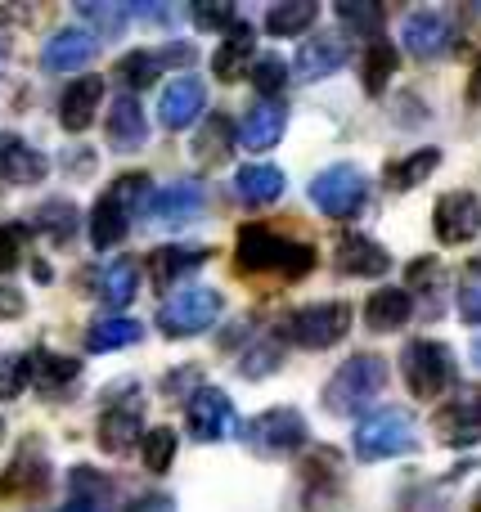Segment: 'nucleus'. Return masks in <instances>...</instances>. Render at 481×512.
<instances>
[{
  "mask_svg": "<svg viewBox=\"0 0 481 512\" xmlns=\"http://www.w3.org/2000/svg\"><path fill=\"white\" fill-rule=\"evenodd\" d=\"M239 265L252 274H288V279H302L315 270V248L311 243H288L279 239L266 225H243L239 230Z\"/></svg>",
  "mask_w": 481,
  "mask_h": 512,
  "instance_id": "f257e3e1",
  "label": "nucleus"
},
{
  "mask_svg": "<svg viewBox=\"0 0 481 512\" xmlns=\"http://www.w3.org/2000/svg\"><path fill=\"white\" fill-rule=\"evenodd\" d=\"M387 387V360L383 355H351L324 387V409L329 414H365Z\"/></svg>",
  "mask_w": 481,
  "mask_h": 512,
  "instance_id": "f03ea898",
  "label": "nucleus"
},
{
  "mask_svg": "<svg viewBox=\"0 0 481 512\" xmlns=\"http://www.w3.org/2000/svg\"><path fill=\"white\" fill-rule=\"evenodd\" d=\"M401 369H405V382H410L414 396L437 400L441 391L455 382V351H450L446 342H432V337H414L401 351Z\"/></svg>",
  "mask_w": 481,
  "mask_h": 512,
  "instance_id": "7ed1b4c3",
  "label": "nucleus"
},
{
  "mask_svg": "<svg viewBox=\"0 0 481 512\" xmlns=\"http://www.w3.org/2000/svg\"><path fill=\"white\" fill-rule=\"evenodd\" d=\"M311 203L320 207L324 216H333V221H351V216H360V207L369 203V180H365V171L351 167V162L324 167L320 176L311 180Z\"/></svg>",
  "mask_w": 481,
  "mask_h": 512,
  "instance_id": "20e7f679",
  "label": "nucleus"
},
{
  "mask_svg": "<svg viewBox=\"0 0 481 512\" xmlns=\"http://www.w3.org/2000/svg\"><path fill=\"white\" fill-rule=\"evenodd\" d=\"M221 319V292L207 288V283H194V288H180L167 306L158 310V328L167 337H198Z\"/></svg>",
  "mask_w": 481,
  "mask_h": 512,
  "instance_id": "39448f33",
  "label": "nucleus"
},
{
  "mask_svg": "<svg viewBox=\"0 0 481 512\" xmlns=\"http://www.w3.org/2000/svg\"><path fill=\"white\" fill-rule=\"evenodd\" d=\"M405 450H414V418L405 409H374L356 427V459L378 463V459H396Z\"/></svg>",
  "mask_w": 481,
  "mask_h": 512,
  "instance_id": "423d86ee",
  "label": "nucleus"
},
{
  "mask_svg": "<svg viewBox=\"0 0 481 512\" xmlns=\"http://www.w3.org/2000/svg\"><path fill=\"white\" fill-rule=\"evenodd\" d=\"M347 328H351V306L347 301H315V306H302L293 319H288L293 342L311 346V351H324V346L342 342Z\"/></svg>",
  "mask_w": 481,
  "mask_h": 512,
  "instance_id": "0eeeda50",
  "label": "nucleus"
},
{
  "mask_svg": "<svg viewBox=\"0 0 481 512\" xmlns=\"http://www.w3.org/2000/svg\"><path fill=\"white\" fill-rule=\"evenodd\" d=\"M248 445L257 454H293L306 445V418L297 409L279 405V409H266L248 423Z\"/></svg>",
  "mask_w": 481,
  "mask_h": 512,
  "instance_id": "6e6552de",
  "label": "nucleus"
},
{
  "mask_svg": "<svg viewBox=\"0 0 481 512\" xmlns=\"http://www.w3.org/2000/svg\"><path fill=\"white\" fill-rule=\"evenodd\" d=\"M185 418H189V436L194 441H221V436H230L234 432V405H230V396L225 391H216V387H198L194 391V400L185 405Z\"/></svg>",
  "mask_w": 481,
  "mask_h": 512,
  "instance_id": "1a4fd4ad",
  "label": "nucleus"
},
{
  "mask_svg": "<svg viewBox=\"0 0 481 512\" xmlns=\"http://www.w3.org/2000/svg\"><path fill=\"white\" fill-rule=\"evenodd\" d=\"M432 230H437V239L450 243V248L473 243L481 234V203H477V194H468V189L446 194L437 203V221H432Z\"/></svg>",
  "mask_w": 481,
  "mask_h": 512,
  "instance_id": "9d476101",
  "label": "nucleus"
},
{
  "mask_svg": "<svg viewBox=\"0 0 481 512\" xmlns=\"http://www.w3.org/2000/svg\"><path fill=\"white\" fill-rule=\"evenodd\" d=\"M203 207H207V194L198 180H171V185L153 189V198H149V216L158 225H171V230L189 225Z\"/></svg>",
  "mask_w": 481,
  "mask_h": 512,
  "instance_id": "9b49d317",
  "label": "nucleus"
},
{
  "mask_svg": "<svg viewBox=\"0 0 481 512\" xmlns=\"http://www.w3.org/2000/svg\"><path fill=\"white\" fill-rule=\"evenodd\" d=\"M347 59H351V41H347V36L315 32V36H306V41H302L293 68H297V77H302V81H324V77H333V72H338Z\"/></svg>",
  "mask_w": 481,
  "mask_h": 512,
  "instance_id": "f8f14e48",
  "label": "nucleus"
},
{
  "mask_svg": "<svg viewBox=\"0 0 481 512\" xmlns=\"http://www.w3.org/2000/svg\"><path fill=\"white\" fill-rule=\"evenodd\" d=\"M203 108H207V86L194 77V72H185V77H176L167 90H162L158 117L167 131H185V126H194L198 117H203Z\"/></svg>",
  "mask_w": 481,
  "mask_h": 512,
  "instance_id": "ddd939ff",
  "label": "nucleus"
},
{
  "mask_svg": "<svg viewBox=\"0 0 481 512\" xmlns=\"http://www.w3.org/2000/svg\"><path fill=\"white\" fill-rule=\"evenodd\" d=\"M99 50V36L86 32V27H59V32L45 41L41 63L45 72H81Z\"/></svg>",
  "mask_w": 481,
  "mask_h": 512,
  "instance_id": "4468645a",
  "label": "nucleus"
},
{
  "mask_svg": "<svg viewBox=\"0 0 481 512\" xmlns=\"http://www.w3.org/2000/svg\"><path fill=\"white\" fill-rule=\"evenodd\" d=\"M437 432L446 445H477L481 441V387H464L441 409Z\"/></svg>",
  "mask_w": 481,
  "mask_h": 512,
  "instance_id": "2eb2a0df",
  "label": "nucleus"
},
{
  "mask_svg": "<svg viewBox=\"0 0 481 512\" xmlns=\"http://www.w3.org/2000/svg\"><path fill=\"white\" fill-rule=\"evenodd\" d=\"M284 126H288V108L279 104V99H261V104L243 117L239 144L243 149H252V153H266V149H275V144L284 140Z\"/></svg>",
  "mask_w": 481,
  "mask_h": 512,
  "instance_id": "dca6fc26",
  "label": "nucleus"
},
{
  "mask_svg": "<svg viewBox=\"0 0 481 512\" xmlns=\"http://www.w3.org/2000/svg\"><path fill=\"white\" fill-rule=\"evenodd\" d=\"M401 41L414 59H437V54L450 45V23L437 14V9H414L401 27Z\"/></svg>",
  "mask_w": 481,
  "mask_h": 512,
  "instance_id": "f3484780",
  "label": "nucleus"
},
{
  "mask_svg": "<svg viewBox=\"0 0 481 512\" xmlns=\"http://www.w3.org/2000/svg\"><path fill=\"white\" fill-rule=\"evenodd\" d=\"M149 140V122H144V108L135 95H117L113 108H108V144L117 153H135Z\"/></svg>",
  "mask_w": 481,
  "mask_h": 512,
  "instance_id": "a211bd4d",
  "label": "nucleus"
},
{
  "mask_svg": "<svg viewBox=\"0 0 481 512\" xmlns=\"http://www.w3.org/2000/svg\"><path fill=\"white\" fill-rule=\"evenodd\" d=\"M333 265H338V274L374 279V274H387V270H392V256L378 248L374 239H365V234H347V239H338Z\"/></svg>",
  "mask_w": 481,
  "mask_h": 512,
  "instance_id": "6ab92c4d",
  "label": "nucleus"
},
{
  "mask_svg": "<svg viewBox=\"0 0 481 512\" xmlns=\"http://www.w3.org/2000/svg\"><path fill=\"white\" fill-rule=\"evenodd\" d=\"M45 486H50V463L36 450H23L0 472V499H36Z\"/></svg>",
  "mask_w": 481,
  "mask_h": 512,
  "instance_id": "aec40b11",
  "label": "nucleus"
},
{
  "mask_svg": "<svg viewBox=\"0 0 481 512\" xmlns=\"http://www.w3.org/2000/svg\"><path fill=\"white\" fill-rule=\"evenodd\" d=\"M99 99H104V81H99V77H77V81H72V86L63 90V99H59L63 131H72V135L86 131V126L95 122Z\"/></svg>",
  "mask_w": 481,
  "mask_h": 512,
  "instance_id": "412c9836",
  "label": "nucleus"
},
{
  "mask_svg": "<svg viewBox=\"0 0 481 512\" xmlns=\"http://www.w3.org/2000/svg\"><path fill=\"white\" fill-rule=\"evenodd\" d=\"M45 171H50V162L27 140L0 135V180H9V185H36V180H45Z\"/></svg>",
  "mask_w": 481,
  "mask_h": 512,
  "instance_id": "4be33fe9",
  "label": "nucleus"
},
{
  "mask_svg": "<svg viewBox=\"0 0 481 512\" xmlns=\"http://www.w3.org/2000/svg\"><path fill=\"white\" fill-rule=\"evenodd\" d=\"M252 27L248 23H234L230 32H225V45L212 54V72L221 81H239V77H252V63H257V54H252Z\"/></svg>",
  "mask_w": 481,
  "mask_h": 512,
  "instance_id": "5701e85b",
  "label": "nucleus"
},
{
  "mask_svg": "<svg viewBox=\"0 0 481 512\" xmlns=\"http://www.w3.org/2000/svg\"><path fill=\"white\" fill-rule=\"evenodd\" d=\"M90 243H95L99 252H108V248H117V243L131 234V212H126L122 203H117L113 194H104L95 207H90Z\"/></svg>",
  "mask_w": 481,
  "mask_h": 512,
  "instance_id": "b1692460",
  "label": "nucleus"
},
{
  "mask_svg": "<svg viewBox=\"0 0 481 512\" xmlns=\"http://www.w3.org/2000/svg\"><path fill=\"white\" fill-rule=\"evenodd\" d=\"M32 230L45 234L54 248L72 243V239H77V230H81L77 203H72V198H50V203H41V207H36V216H32Z\"/></svg>",
  "mask_w": 481,
  "mask_h": 512,
  "instance_id": "393cba45",
  "label": "nucleus"
},
{
  "mask_svg": "<svg viewBox=\"0 0 481 512\" xmlns=\"http://www.w3.org/2000/svg\"><path fill=\"white\" fill-rule=\"evenodd\" d=\"M234 194L243 198L248 207H266L284 194V171L270 167V162H252V167H239L234 176Z\"/></svg>",
  "mask_w": 481,
  "mask_h": 512,
  "instance_id": "a878e982",
  "label": "nucleus"
},
{
  "mask_svg": "<svg viewBox=\"0 0 481 512\" xmlns=\"http://www.w3.org/2000/svg\"><path fill=\"white\" fill-rule=\"evenodd\" d=\"M410 310H414V297L405 288H378L365 301V319L374 333H396L401 324H410Z\"/></svg>",
  "mask_w": 481,
  "mask_h": 512,
  "instance_id": "bb28decb",
  "label": "nucleus"
},
{
  "mask_svg": "<svg viewBox=\"0 0 481 512\" xmlns=\"http://www.w3.org/2000/svg\"><path fill=\"white\" fill-rule=\"evenodd\" d=\"M23 360H27V382L41 391L68 387L81 373V360H68V355H54V351H32V355H23Z\"/></svg>",
  "mask_w": 481,
  "mask_h": 512,
  "instance_id": "cd10ccee",
  "label": "nucleus"
},
{
  "mask_svg": "<svg viewBox=\"0 0 481 512\" xmlns=\"http://www.w3.org/2000/svg\"><path fill=\"white\" fill-rule=\"evenodd\" d=\"M140 436H144L140 409H108V414L99 418V445H104L108 454L135 450V441H140Z\"/></svg>",
  "mask_w": 481,
  "mask_h": 512,
  "instance_id": "c85d7f7f",
  "label": "nucleus"
},
{
  "mask_svg": "<svg viewBox=\"0 0 481 512\" xmlns=\"http://www.w3.org/2000/svg\"><path fill=\"white\" fill-rule=\"evenodd\" d=\"M144 337V328L126 315H108L99 324L86 328V351H122V346H135Z\"/></svg>",
  "mask_w": 481,
  "mask_h": 512,
  "instance_id": "c756f323",
  "label": "nucleus"
},
{
  "mask_svg": "<svg viewBox=\"0 0 481 512\" xmlns=\"http://www.w3.org/2000/svg\"><path fill=\"white\" fill-rule=\"evenodd\" d=\"M315 18H320L315 0H279L275 9H266V32L270 36H302Z\"/></svg>",
  "mask_w": 481,
  "mask_h": 512,
  "instance_id": "7c9ffc66",
  "label": "nucleus"
},
{
  "mask_svg": "<svg viewBox=\"0 0 481 512\" xmlns=\"http://www.w3.org/2000/svg\"><path fill=\"white\" fill-rule=\"evenodd\" d=\"M135 292H140V270H135V261H113L104 270V279H99V301L104 306H113V310H122V306H131L135 301Z\"/></svg>",
  "mask_w": 481,
  "mask_h": 512,
  "instance_id": "2f4dec72",
  "label": "nucleus"
},
{
  "mask_svg": "<svg viewBox=\"0 0 481 512\" xmlns=\"http://www.w3.org/2000/svg\"><path fill=\"white\" fill-rule=\"evenodd\" d=\"M203 261H207V248H176V243H171V248H158L153 252V283H158V288H171V283H180Z\"/></svg>",
  "mask_w": 481,
  "mask_h": 512,
  "instance_id": "473e14b6",
  "label": "nucleus"
},
{
  "mask_svg": "<svg viewBox=\"0 0 481 512\" xmlns=\"http://www.w3.org/2000/svg\"><path fill=\"white\" fill-rule=\"evenodd\" d=\"M77 14L86 18V32H95V36H104V41H108V36H117L126 27L131 9L117 5V0H81Z\"/></svg>",
  "mask_w": 481,
  "mask_h": 512,
  "instance_id": "72a5a7b5",
  "label": "nucleus"
},
{
  "mask_svg": "<svg viewBox=\"0 0 481 512\" xmlns=\"http://www.w3.org/2000/svg\"><path fill=\"white\" fill-rule=\"evenodd\" d=\"M158 72H162V59L153 50H131V54H122V63H117V81H126L131 90L153 86Z\"/></svg>",
  "mask_w": 481,
  "mask_h": 512,
  "instance_id": "f704fd0d",
  "label": "nucleus"
},
{
  "mask_svg": "<svg viewBox=\"0 0 481 512\" xmlns=\"http://www.w3.org/2000/svg\"><path fill=\"white\" fill-rule=\"evenodd\" d=\"M437 167H441V149H419V153H410L401 167H392V185L396 189H414V185H423Z\"/></svg>",
  "mask_w": 481,
  "mask_h": 512,
  "instance_id": "c9c22d12",
  "label": "nucleus"
},
{
  "mask_svg": "<svg viewBox=\"0 0 481 512\" xmlns=\"http://www.w3.org/2000/svg\"><path fill=\"white\" fill-rule=\"evenodd\" d=\"M392 72H396V50L387 41H374L369 45V59H365V90L369 95H383Z\"/></svg>",
  "mask_w": 481,
  "mask_h": 512,
  "instance_id": "e433bc0d",
  "label": "nucleus"
},
{
  "mask_svg": "<svg viewBox=\"0 0 481 512\" xmlns=\"http://www.w3.org/2000/svg\"><path fill=\"white\" fill-rule=\"evenodd\" d=\"M338 18L356 36H378V27H383V9L374 0H338Z\"/></svg>",
  "mask_w": 481,
  "mask_h": 512,
  "instance_id": "4c0bfd02",
  "label": "nucleus"
},
{
  "mask_svg": "<svg viewBox=\"0 0 481 512\" xmlns=\"http://www.w3.org/2000/svg\"><path fill=\"white\" fill-rule=\"evenodd\" d=\"M171 463H176V432H171V427H153V432H144V468L167 472Z\"/></svg>",
  "mask_w": 481,
  "mask_h": 512,
  "instance_id": "58836bf2",
  "label": "nucleus"
},
{
  "mask_svg": "<svg viewBox=\"0 0 481 512\" xmlns=\"http://www.w3.org/2000/svg\"><path fill=\"white\" fill-rule=\"evenodd\" d=\"M27 239H32V230H27V225H18V221L0 225V274H9V270H18V265H23Z\"/></svg>",
  "mask_w": 481,
  "mask_h": 512,
  "instance_id": "ea45409f",
  "label": "nucleus"
},
{
  "mask_svg": "<svg viewBox=\"0 0 481 512\" xmlns=\"http://www.w3.org/2000/svg\"><path fill=\"white\" fill-rule=\"evenodd\" d=\"M68 486H72V499H81V504H104L108 508V477H99L95 468H72V477H68Z\"/></svg>",
  "mask_w": 481,
  "mask_h": 512,
  "instance_id": "a19ab883",
  "label": "nucleus"
},
{
  "mask_svg": "<svg viewBox=\"0 0 481 512\" xmlns=\"http://www.w3.org/2000/svg\"><path fill=\"white\" fill-rule=\"evenodd\" d=\"M459 315H464V324L481 328V261H473V274L459 283Z\"/></svg>",
  "mask_w": 481,
  "mask_h": 512,
  "instance_id": "79ce46f5",
  "label": "nucleus"
},
{
  "mask_svg": "<svg viewBox=\"0 0 481 512\" xmlns=\"http://www.w3.org/2000/svg\"><path fill=\"white\" fill-rule=\"evenodd\" d=\"M275 369H279V346L275 342H257L248 351V360L239 364L243 378H266V373H275Z\"/></svg>",
  "mask_w": 481,
  "mask_h": 512,
  "instance_id": "37998d69",
  "label": "nucleus"
},
{
  "mask_svg": "<svg viewBox=\"0 0 481 512\" xmlns=\"http://www.w3.org/2000/svg\"><path fill=\"white\" fill-rule=\"evenodd\" d=\"M284 59H275V54H266V59L252 63V86L261 90V95H275L279 86H284Z\"/></svg>",
  "mask_w": 481,
  "mask_h": 512,
  "instance_id": "c03bdc74",
  "label": "nucleus"
},
{
  "mask_svg": "<svg viewBox=\"0 0 481 512\" xmlns=\"http://www.w3.org/2000/svg\"><path fill=\"white\" fill-rule=\"evenodd\" d=\"M27 387V360H0V400H14Z\"/></svg>",
  "mask_w": 481,
  "mask_h": 512,
  "instance_id": "a18cd8bd",
  "label": "nucleus"
},
{
  "mask_svg": "<svg viewBox=\"0 0 481 512\" xmlns=\"http://www.w3.org/2000/svg\"><path fill=\"white\" fill-rule=\"evenodd\" d=\"M189 18H194L198 27H225V32H230L234 27V5H194L189 9Z\"/></svg>",
  "mask_w": 481,
  "mask_h": 512,
  "instance_id": "49530a36",
  "label": "nucleus"
},
{
  "mask_svg": "<svg viewBox=\"0 0 481 512\" xmlns=\"http://www.w3.org/2000/svg\"><path fill=\"white\" fill-rule=\"evenodd\" d=\"M14 315H23V292L0 288V319H14Z\"/></svg>",
  "mask_w": 481,
  "mask_h": 512,
  "instance_id": "de8ad7c7",
  "label": "nucleus"
},
{
  "mask_svg": "<svg viewBox=\"0 0 481 512\" xmlns=\"http://www.w3.org/2000/svg\"><path fill=\"white\" fill-rule=\"evenodd\" d=\"M162 63H194V45H167V50H158Z\"/></svg>",
  "mask_w": 481,
  "mask_h": 512,
  "instance_id": "09e8293b",
  "label": "nucleus"
},
{
  "mask_svg": "<svg viewBox=\"0 0 481 512\" xmlns=\"http://www.w3.org/2000/svg\"><path fill=\"white\" fill-rule=\"evenodd\" d=\"M131 14L149 18V23H171V9H167V5H135Z\"/></svg>",
  "mask_w": 481,
  "mask_h": 512,
  "instance_id": "8fccbe9b",
  "label": "nucleus"
},
{
  "mask_svg": "<svg viewBox=\"0 0 481 512\" xmlns=\"http://www.w3.org/2000/svg\"><path fill=\"white\" fill-rule=\"evenodd\" d=\"M63 512H108V508H104V504H81V499H72V504L63 508Z\"/></svg>",
  "mask_w": 481,
  "mask_h": 512,
  "instance_id": "3c124183",
  "label": "nucleus"
},
{
  "mask_svg": "<svg viewBox=\"0 0 481 512\" xmlns=\"http://www.w3.org/2000/svg\"><path fill=\"white\" fill-rule=\"evenodd\" d=\"M473 360L481 364V337H477V346H473Z\"/></svg>",
  "mask_w": 481,
  "mask_h": 512,
  "instance_id": "603ef678",
  "label": "nucleus"
},
{
  "mask_svg": "<svg viewBox=\"0 0 481 512\" xmlns=\"http://www.w3.org/2000/svg\"><path fill=\"white\" fill-rule=\"evenodd\" d=\"M0 63H5V41H0Z\"/></svg>",
  "mask_w": 481,
  "mask_h": 512,
  "instance_id": "864d4df0",
  "label": "nucleus"
},
{
  "mask_svg": "<svg viewBox=\"0 0 481 512\" xmlns=\"http://www.w3.org/2000/svg\"><path fill=\"white\" fill-rule=\"evenodd\" d=\"M473 512H481V495H477V504H473Z\"/></svg>",
  "mask_w": 481,
  "mask_h": 512,
  "instance_id": "5fc2aeb1",
  "label": "nucleus"
},
{
  "mask_svg": "<svg viewBox=\"0 0 481 512\" xmlns=\"http://www.w3.org/2000/svg\"><path fill=\"white\" fill-rule=\"evenodd\" d=\"M0 436H5V423H0Z\"/></svg>",
  "mask_w": 481,
  "mask_h": 512,
  "instance_id": "6e6d98bb",
  "label": "nucleus"
}]
</instances>
